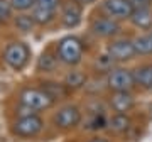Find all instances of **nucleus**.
I'll return each mask as SVG.
<instances>
[{"label": "nucleus", "instance_id": "obj_13", "mask_svg": "<svg viewBox=\"0 0 152 142\" xmlns=\"http://www.w3.org/2000/svg\"><path fill=\"white\" fill-rule=\"evenodd\" d=\"M134 81H135V85L145 88V90L152 88V63L144 64L134 71Z\"/></svg>", "mask_w": 152, "mask_h": 142}, {"label": "nucleus", "instance_id": "obj_15", "mask_svg": "<svg viewBox=\"0 0 152 142\" xmlns=\"http://www.w3.org/2000/svg\"><path fill=\"white\" fill-rule=\"evenodd\" d=\"M56 10H51V9H44V7H32V19L37 26H46L54 19Z\"/></svg>", "mask_w": 152, "mask_h": 142}, {"label": "nucleus", "instance_id": "obj_1", "mask_svg": "<svg viewBox=\"0 0 152 142\" xmlns=\"http://www.w3.org/2000/svg\"><path fill=\"white\" fill-rule=\"evenodd\" d=\"M29 59H31V49L27 44L20 41L10 42L4 51V61L14 71H22L29 64Z\"/></svg>", "mask_w": 152, "mask_h": 142}, {"label": "nucleus", "instance_id": "obj_17", "mask_svg": "<svg viewBox=\"0 0 152 142\" xmlns=\"http://www.w3.org/2000/svg\"><path fill=\"white\" fill-rule=\"evenodd\" d=\"M134 42V48H135L137 54H152V34H145V36H139L135 37Z\"/></svg>", "mask_w": 152, "mask_h": 142}, {"label": "nucleus", "instance_id": "obj_18", "mask_svg": "<svg viewBox=\"0 0 152 142\" xmlns=\"http://www.w3.org/2000/svg\"><path fill=\"white\" fill-rule=\"evenodd\" d=\"M85 83H86V76H85V73H81V71H69L64 78V85L69 90L81 88Z\"/></svg>", "mask_w": 152, "mask_h": 142}, {"label": "nucleus", "instance_id": "obj_3", "mask_svg": "<svg viewBox=\"0 0 152 142\" xmlns=\"http://www.w3.org/2000/svg\"><path fill=\"white\" fill-rule=\"evenodd\" d=\"M20 105L37 112V110H46L54 103V100L44 91L42 88H24L20 91Z\"/></svg>", "mask_w": 152, "mask_h": 142}, {"label": "nucleus", "instance_id": "obj_25", "mask_svg": "<svg viewBox=\"0 0 152 142\" xmlns=\"http://www.w3.org/2000/svg\"><path fill=\"white\" fill-rule=\"evenodd\" d=\"M90 142H110V141H107V139H103V137H95V139H91Z\"/></svg>", "mask_w": 152, "mask_h": 142}, {"label": "nucleus", "instance_id": "obj_14", "mask_svg": "<svg viewBox=\"0 0 152 142\" xmlns=\"http://www.w3.org/2000/svg\"><path fill=\"white\" fill-rule=\"evenodd\" d=\"M42 90L48 93L54 102H56V100L64 98L66 95H68V91H69V88L66 86V85H61V83H56V81H46V83H42Z\"/></svg>", "mask_w": 152, "mask_h": 142}, {"label": "nucleus", "instance_id": "obj_21", "mask_svg": "<svg viewBox=\"0 0 152 142\" xmlns=\"http://www.w3.org/2000/svg\"><path fill=\"white\" fill-rule=\"evenodd\" d=\"M34 4H36V0H10V7L14 10H29V9H32Z\"/></svg>", "mask_w": 152, "mask_h": 142}, {"label": "nucleus", "instance_id": "obj_6", "mask_svg": "<svg viewBox=\"0 0 152 142\" xmlns=\"http://www.w3.org/2000/svg\"><path fill=\"white\" fill-rule=\"evenodd\" d=\"M81 122V112L75 105H66L61 110H58V113L54 115V124L56 127H59L63 130L68 129H75L78 124Z\"/></svg>", "mask_w": 152, "mask_h": 142}, {"label": "nucleus", "instance_id": "obj_26", "mask_svg": "<svg viewBox=\"0 0 152 142\" xmlns=\"http://www.w3.org/2000/svg\"><path fill=\"white\" fill-rule=\"evenodd\" d=\"M76 2H80V4H91L95 0H76Z\"/></svg>", "mask_w": 152, "mask_h": 142}, {"label": "nucleus", "instance_id": "obj_10", "mask_svg": "<svg viewBox=\"0 0 152 142\" xmlns=\"http://www.w3.org/2000/svg\"><path fill=\"white\" fill-rule=\"evenodd\" d=\"M91 31L100 37H113L120 32V24L112 17H102V19L93 20Z\"/></svg>", "mask_w": 152, "mask_h": 142}, {"label": "nucleus", "instance_id": "obj_8", "mask_svg": "<svg viewBox=\"0 0 152 142\" xmlns=\"http://www.w3.org/2000/svg\"><path fill=\"white\" fill-rule=\"evenodd\" d=\"M135 54L137 53H135V48H134L132 41L120 39V41L110 42V46H108V56L112 61H129Z\"/></svg>", "mask_w": 152, "mask_h": 142}, {"label": "nucleus", "instance_id": "obj_27", "mask_svg": "<svg viewBox=\"0 0 152 142\" xmlns=\"http://www.w3.org/2000/svg\"><path fill=\"white\" fill-rule=\"evenodd\" d=\"M151 34H152V32H151Z\"/></svg>", "mask_w": 152, "mask_h": 142}, {"label": "nucleus", "instance_id": "obj_12", "mask_svg": "<svg viewBox=\"0 0 152 142\" xmlns=\"http://www.w3.org/2000/svg\"><path fill=\"white\" fill-rule=\"evenodd\" d=\"M130 20L135 27L149 31L152 27V10L149 7H135L130 15Z\"/></svg>", "mask_w": 152, "mask_h": 142}, {"label": "nucleus", "instance_id": "obj_22", "mask_svg": "<svg viewBox=\"0 0 152 142\" xmlns=\"http://www.w3.org/2000/svg\"><path fill=\"white\" fill-rule=\"evenodd\" d=\"M10 12H12L10 2H7V0H0V22L7 20V19L10 17Z\"/></svg>", "mask_w": 152, "mask_h": 142}, {"label": "nucleus", "instance_id": "obj_20", "mask_svg": "<svg viewBox=\"0 0 152 142\" xmlns=\"http://www.w3.org/2000/svg\"><path fill=\"white\" fill-rule=\"evenodd\" d=\"M56 66V58H53L51 54H42L41 58H39V63H37V70L39 71H46V73H49V71H53Z\"/></svg>", "mask_w": 152, "mask_h": 142}, {"label": "nucleus", "instance_id": "obj_7", "mask_svg": "<svg viewBox=\"0 0 152 142\" xmlns=\"http://www.w3.org/2000/svg\"><path fill=\"white\" fill-rule=\"evenodd\" d=\"M135 85L134 81V73L125 68H117L112 70L108 75V86L113 91H129Z\"/></svg>", "mask_w": 152, "mask_h": 142}, {"label": "nucleus", "instance_id": "obj_23", "mask_svg": "<svg viewBox=\"0 0 152 142\" xmlns=\"http://www.w3.org/2000/svg\"><path fill=\"white\" fill-rule=\"evenodd\" d=\"M34 5L44 7V9H51V10H58L59 0H36V4H34Z\"/></svg>", "mask_w": 152, "mask_h": 142}, {"label": "nucleus", "instance_id": "obj_4", "mask_svg": "<svg viewBox=\"0 0 152 142\" xmlns=\"http://www.w3.org/2000/svg\"><path fill=\"white\" fill-rule=\"evenodd\" d=\"M42 127H44V120L37 113H32V115H26V117H19L14 124L12 130L17 137L31 139V137L37 135L39 132L42 130Z\"/></svg>", "mask_w": 152, "mask_h": 142}, {"label": "nucleus", "instance_id": "obj_11", "mask_svg": "<svg viewBox=\"0 0 152 142\" xmlns=\"http://www.w3.org/2000/svg\"><path fill=\"white\" fill-rule=\"evenodd\" d=\"M110 105L117 113H127L134 108L135 102H134V97L129 91H115L110 98Z\"/></svg>", "mask_w": 152, "mask_h": 142}, {"label": "nucleus", "instance_id": "obj_9", "mask_svg": "<svg viewBox=\"0 0 152 142\" xmlns=\"http://www.w3.org/2000/svg\"><path fill=\"white\" fill-rule=\"evenodd\" d=\"M61 20H63L64 27L69 29L80 26V22H81V4L76 0L66 2L61 9Z\"/></svg>", "mask_w": 152, "mask_h": 142}, {"label": "nucleus", "instance_id": "obj_5", "mask_svg": "<svg viewBox=\"0 0 152 142\" xmlns=\"http://www.w3.org/2000/svg\"><path fill=\"white\" fill-rule=\"evenodd\" d=\"M102 9L112 19H130L135 5L132 0H103Z\"/></svg>", "mask_w": 152, "mask_h": 142}, {"label": "nucleus", "instance_id": "obj_2", "mask_svg": "<svg viewBox=\"0 0 152 142\" xmlns=\"http://www.w3.org/2000/svg\"><path fill=\"white\" fill-rule=\"evenodd\" d=\"M83 58V44L76 36H66L58 44V59L64 64H78Z\"/></svg>", "mask_w": 152, "mask_h": 142}, {"label": "nucleus", "instance_id": "obj_24", "mask_svg": "<svg viewBox=\"0 0 152 142\" xmlns=\"http://www.w3.org/2000/svg\"><path fill=\"white\" fill-rule=\"evenodd\" d=\"M134 5H139V7H147L149 5V0H132Z\"/></svg>", "mask_w": 152, "mask_h": 142}, {"label": "nucleus", "instance_id": "obj_16", "mask_svg": "<svg viewBox=\"0 0 152 142\" xmlns=\"http://www.w3.org/2000/svg\"><path fill=\"white\" fill-rule=\"evenodd\" d=\"M110 129L115 132V134H124L130 129V119L125 113H117L112 117L110 120Z\"/></svg>", "mask_w": 152, "mask_h": 142}, {"label": "nucleus", "instance_id": "obj_19", "mask_svg": "<svg viewBox=\"0 0 152 142\" xmlns=\"http://www.w3.org/2000/svg\"><path fill=\"white\" fill-rule=\"evenodd\" d=\"M34 26H36V22H34L32 15H19L15 17V27L20 31V32H32Z\"/></svg>", "mask_w": 152, "mask_h": 142}]
</instances>
